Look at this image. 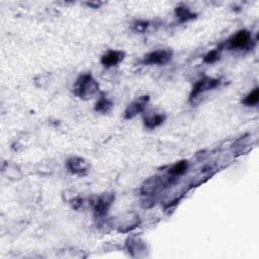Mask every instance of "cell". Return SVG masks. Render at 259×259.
Here are the masks:
<instances>
[{
  "label": "cell",
  "mask_w": 259,
  "mask_h": 259,
  "mask_svg": "<svg viewBox=\"0 0 259 259\" xmlns=\"http://www.w3.org/2000/svg\"><path fill=\"white\" fill-rule=\"evenodd\" d=\"M124 52L119 50H109L100 58V63L105 68H110L118 65L124 59Z\"/></svg>",
  "instance_id": "cell-10"
},
{
  "label": "cell",
  "mask_w": 259,
  "mask_h": 259,
  "mask_svg": "<svg viewBox=\"0 0 259 259\" xmlns=\"http://www.w3.org/2000/svg\"><path fill=\"white\" fill-rule=\"evenodd\" d=\"M71 202H72V206H73L75 209H78V208L82 205L83 199H82L80 196H76V197H74V198L71 200Z\"/></svg>",
  "instance_id": "cell-19"
},
{
  "label": "cell",
  "mask_w": 259,
  "mask_h": 259,
  "mask_svg": "<svg viewBox=\"0 0 259 259\" xmlns=\"http://www.w3.org/2000/svg\"><path fill=\"white\" fill-rule=\"evenodd\" d=\"M150 23L149 21H146V20H138L134 23L133 25V29L134 31L136 32H139V33H143L147 30V28L149 27Z\"/></svg>",
  "instance_id": "cell-18"
},
{
  "label": "cell",
  "mask_w": 259,
  "mask_h": 259,
  "mask_svg": "<svg viewBox=\"0 0 259 259\" xmlns=\"http://www.w3.org/2000/svg\"><path fill=\"white\" fill-rule=\"evenodd\" d=\"M86 5L90 6V7H93V8H98L99 5H101L100 2H87Z\"/></svg>",
  "instance_id": "cell-20"
},
{
  "label": "cell",
  "mask_w": 259,
  "mask_h": 259,
  "mask_svg": "<svg viewBox=\"0 0 259 259\" xmlns=\"http://www.w3.org/2000/svg\"><path fill=\"white\" fill-rule=\"evenodd\" d=\"M66 168L71 174L84 176L89 172L90 164L84 158L73 156L67 159Z\"/></svg>",
  "instance_id": "cell-6"
},
{
  "label": "cell",
  "mask_w": 259,
  "mask_h": 259,
  "mask_svg": "<svg viewBox=\"0 0 259 259\" xmlns=\"http://www.w3.org/2000/svg\"><path fill=\"white\" fill-rule=\"evenodd\" d=\"M98 91L99 84L90 73L81 74L73 86V93L83 100L91 99Z\"/></svg>",
  "instance_id": "cell-1"
},
{
  "label": "cell",
  "mask_w": 259,
  "mask_h": 259,
  "mask_svg": "<svg viewBox=\"0 0 259 259\" xmlns=\"http://www.w3.org/2000/svg\"><path fill=\"white\" fill-rule=\"evenodd\" d=\"M166 120L165 113H147L143 118L144 126L148 130H154L161 124L164 123Z\"/></svg>",
  "instance_id": "cell-12"
},
{
  "label": "cell",
  "mask_w": 259,
  "mask_h": 259,
  "mask_svg": "<svg viewBox=\"0 0 259 259\" xmlns=\"http://www.w3.org/2000/svg\"><path fill=\"white\" fill-rule=\"evenodd\" d=\"M114 201V193L104 192L93 200V213L96 219H102L108 213Z\"/></svg>",
  "instance_id": "cell-3"
},
{
  "label": "cell",
  "mask_w": 259,
  "mask_h": 259,
  "mask_svg": "<svg viewBox=\"0 0 259 259\" xmlns=\"http://www.w3.org/2000/svg\"><path fill=\"white\" fill-rule=\"evenodd\" d=\"M168 183L169 181H166V179L162 176L156 175L149 177L141 185V194L151 195L153 193H156L159 189H161L163 186H166Z\"/></svg>",
  "instance_id": "cell-8"
},
{
  "label": "cell",
  "mask_w": 259,
  "mask_h": 259,
  "mask_svg": "<svg viewBox=\"0 0 259 259\" xmlns=\"http://www.w3.org/2000/svg\"><path fill=\"white\" fill-rule=\"evenodd\" d=\"M141 223V220L138 214L131 212L125 213L120 217L116 222V229L120 233H126L136 229Z\"/></svg>",
  "instance_id": "cell-9"
},
{
  "label": "cell",
  "mask_w": 259,
  "mask_h": 259,
  "mask_svg": "<svg viewBox=\"0 0 259 259\" xmlns=\"http://www.w3.org/2000/svg\"><path fill=\"white\" fill-rule=\"evenodd\" d=\"M112 107H113V102L110 99H108L107 97H105L103 94H101L94 105V110L96 112L106 114L111 111Z\"/></svg>",
  "instance_id": "cell-14"
},
{
  "label": "cell",
  "mask_w": 259,
  "mask_h": 259,
  "mask_svg": "<svg viewBox=\"0 0 259 259\" xmlns=\"http://www.w3.org/2000/svg\"><path fill=\"white\" fill-rule=\"evenodd\" d=\"M252 41L251 32L247 29H241L234 33L228 39V47L232 50H244L250 47Z\"/></svg>",
  "instance_id": "cell-4"
},
{
  "label": "cell",
  "mask_w": 259,
  "mask_h": 259,
  "mask_svg": "<svg viewBox=\"0 0 259 259\" xmlns=\"http://www.w3.org/2000/svg\"><path fill=\"white\" fill-rule=\"evenodd\" d=\"M150 101L149 95H142L138 97L137 99L133 100L124 109L123 117L125 119H132L135 116H137L139 113L143 112L146 109L147 104Z\"/></svg>",
  "instance_id": "cell-7"
},
{
  "label": "cell",
  "mask_w": 259,
  "mask_h": 259,
  "mask_svg": "<svg viewBox=\"0 0 259 259\" xmlns=\"http://www.w3.org/2000/svg\"><path fill=\"white\" fill-rule=\"evenodd\" d=\"M221 84V80L218 78H213V77H203L199 80H197L192 88L191 91L189 93V101L191 103H194L195 100L203 93L212 90L214 88H217L219 85Z\"/></svg>",
  "instance_id": "cell-2"
},
{
  "label": "cell",
  "mask_w": 259,
  "mask_h": 259,
  "mask_svg": "<svg viewBox=\"0 0 259 259\" xmlns=\"http://www.w3.org/2000/svg\"><path fill=\"white\" fill-rule=\"evenodd\" d=\"M220 56H221V54H220V51L218 49L211 50L203 56L202 62L205 63V64H213L220 59Z\"/></svg>",
  "instance_id": "cell-17"
},
{
  "label": "cell",
  "mask_w": 259,
  "mask_h": 259,
  "mask_svg": "<svg viewBox=\"0 0 259 259\" xmlns=\"http://www.w3.org/2000/svg\"><path fill=\"white\" fill-rule=\"evenodd\" d=\"M125 247L133 257H141L146 251V244L138 237H128L125 242Z\"/></svg>",
  "instance_id": "cell-11"
},
{
  "label": "cell",
  "mask_w": 259,
  "mask_h": 259,
  "mask_svg": "<svg viewBox=\"0 0 259 259\" xmlns=\"http://www.w3.org/2000/svg\"><path fill=\"white\" fill-rule=\"evenodd\" d=\"M172 56H173L172 50H169V49L156 50L145 55L143 59V63L145 65H164L172 59Z\"/></svg>",
  "instance_id": "cell-5"
},
{
  "label": "cell",
  "mask_w": 259,
  "mask_h": 259,
  "mask_svg": "<svg viewBox=\"0 0 259 259\" xmlns=\"http://www.w3.org/2000/svg\"><path fill=\"white\" fill-rule=\"evenodd\" d=\"M258 102H259V88L258 87H255L242 100V103L246 106H255L258 104Z\"/></svg>",
  "instance_id": "cell-16"
},
{
  "label": "cell",
  "mask_w": 259,
  "mask_h": 259,
  "mask_svg": "<svg viewBox=\"0 0 259 259\" xmlns=\"http://www.w3.org/2000/svg\"><path fill=\"white\" fill-rule=\"evenodd\" d=\"M188 169V161L187 160H180L176 163H174L168 170V174L171 177H177L186 172Z\"/></svg>",
  "instance_id": "cell-15"
},
{
  "label": "cell",
  "mask_w": 259,
  "mask_h": 259,
  "mask_svg": "<svg viewBox=\"0 0 259 259\" xmlns=\"http://www.w3.org/2000/svg\"><path fill=\"white\" fill-rule=\"evenodd\" d=\"M175 16L179 20V22H187L189 20H192L196 17V13L192 12L189 7L185 5H179L174 10Z\"/></svg>",
  "instance_id": "cell-13"
}]
</instances>
